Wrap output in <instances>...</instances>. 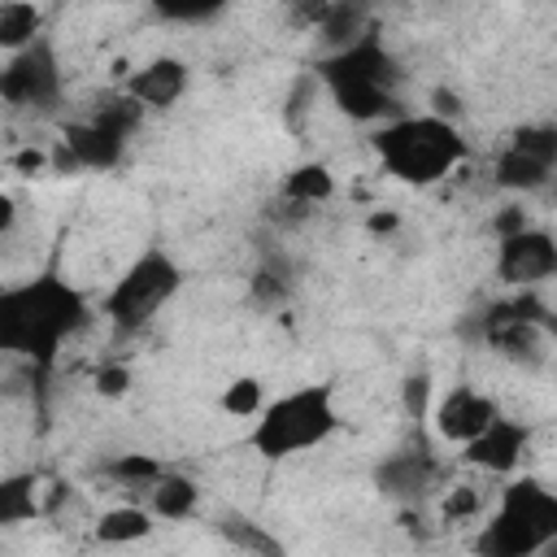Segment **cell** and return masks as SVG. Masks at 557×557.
<instances>
[{
	"label": "cell",
	"instance_id": "f1b7e54d",
	"mask_svg": "<svg viewBox=\"0 0 557 557\" xmlns=\"http://www.w3.org/2000/svg\"><path fill=\"white\" fill-rule=\"evenodd\" d=\"M492 226H496V239H500V235H513V231H522V226H527V213H522L518 205H505V209L496 213V222H492Z\"/></svg>",
	"mask_w": 557,
	"mask_h": 557
},
{
	"label": "cell",
	"instance_id": "52a82bcc",
	"mask_svg": "<svg viewBox=\"0 0 557 557\" xmlns=\"http://www.w3.org/2000/svg\"><path fill=\"white\" fill-rule=\"evenodd\" d=\"M61 91H65V74H61V61H57V44L48 35H39L35 44H26L17 52H4L0 96L13 109L48 113V109L61 104Z\"/></svg>",
	"mask_w": 557,
	"mask_h": 557
},
{
	"label": "cell",
	"instance_id": "83f0119b",
	"mask_svg": "<svg viewBox=\"0 0 557 557\" xmlns=\"http://www.w3.org/2000/svg\"><path fill=\"white\" fill-rule=\"evenodd\" d=\"M126 387H131V370H126V366L109 361V366L96 370V392H100V396H122Z\"/></svg>",
	"mask_w": 557,
	"mask_h": 557
},
{
	"label": "cell",
	"instance_id": "4316f807",
	"mask_svg": "<svg viewBox=\"0 0 557 557\" xmlns=\"http://www.w3.org/2000/svg\"><path fill=\"white\" fill-rule=\"evenodd\" d=\"M326 9H331V0H292L287 22H292L296 30H318L322 17H326Z\"/></svg>",
	"mask_w": 557,
	"mask_h": 557
},
{
	"label": "cell",
	"instance_id": "8fae6325",
	"mask_svg": "<svg viewBox=\"0 0 557 557\" xmlns=\"http://www.w3.org/2000/svg\"><path fill=\"white\" fill-rule=\"evenodd\" d=\"M126 135L109 131L104 122H96L91 113L78 122H65L61 131V148H57V165L65 170H117L126 157Z\"/></svg>",
	"mask_w": 557,
	"mask_h": 557
},
{
	"label": "cell",
	"instance_id": "5bb4252c",
	"mask_svg": "<svg viewBox=\"0 0 557 557\" xmlns=\"http://www.w3.org/2000/svg\"><path fill=\"white\" fill-rule=\"evenodd\" d=\"M191 83V70L183 57H152L148 65H139L131 78H126V91L144 104V109H170L183 100Z\"/></svg>",
	"mask_w": 557,
	"mask_h": 557
},
{
	"label": "cell",
	"instance_id": "ba28073f",
	"mask_svg": "<svg viewBox=\"0 0 557 557\" xmlns=\"http://www.w3.org/2000/svg\"><path fill=\"white\" fill-rule=\"evenodd\" d=\"M553 174H557V126L553 122L518 126L492 161V178L505 191H540L553 183Z\"/></svg>",
	"mask_w": 557,
	"mask_h": 557
},
{
	"label": "cell",
	"instance_id": "7c38bea8",
	"mask_svg": "<svg viewBox=\"0 0 557 557\" xmlns=\"http://www.w3.org/2000/svg\"><path fill=\"white\" fill-rule=\"evenodd\" d=\"M527 448H531V426L518 422V418H509V413H500L470 444H461V457L474 470H487V474H505L509 479V474H518Z\"/></svg>",
	"mask_w": 557,
	"mask_h": 557
},
{
	"label": "cell",
	"instance_id": "3957f363",
	"mask_svg": "<svg viewBox=\"0 0 557 557\" xmlns=\"http://www.w3.org/2000/svg\"><path fill=\"white\" fill-rule=\"evenodd\" d=\"M374 157L396 183L431 187L466 161V135L444 113H396L370 135Z\"/></svg>",
	"mask_w": 557,
	"mask_h": 557
},
{
	"label": "cell",
	"instance_id": "4dcf8cb0",
	"mask_svg": "<svg viewBox=\"0 0 557 557\" xmlns=\"http://www.w3.org/2000/svg\"><path fill=\"white\" fill-rule=\"evenodd\" d=\"M396 226H400L396 213H370V218H366V231H370V235H392Z\"/></svg>",
	"mask_w": 557,
	"mask_h": 557
},
{
	"label": "cell",
	"instance_id": "7a4b0ae2",
	"mask_svg": "<svg viewBox=\"0 0 557 557\" xmlns=\"http://www.w3.org/2000/svg\"><path fill=\"white\" fill-rule=\"evenodd\" d=\"M313 74L352 122H387L400 113V65L379 30H366L348 48L322 52Z\"/></svg>",
	"mask_w": 557,
	"mask_h": 557
},
{
	"label": "cell",
	"instance_id": "6da1fadb",
	"mask_svg": "<svg viewBox=\"0 0 557 557\" xmlns=\"http://www.w3.org/2000/svg\"><path fill=\"white\" fill-rule=\"evenodd\" d=\"M83 322H87V300L57 270H44L0 292V348L35 366H52L61 344L74 331H83Z\"/></svg>",
	"mask_w": 557,
	"mask_h": 557
},
{
	"label": "cell",
	"instance_id": "484cf974",
	"mask_svg": "<svg viewBox=\"0 0 557 557\" xmlns=\"http://www.w3.org/2000/svg\"><path fill=\"white\" fill-rule=\"evenodd\" d=\"M483 509V496L474 492V487H453L448 496H444V522H466V518H474Z\"/></svg>",
	"mask_w": 557,
	"mask_h": 557
},
{
	"label": "cell",
	"instance_id": "30bf717a",
	"mask_svg": "<svg viewBox=\"0 0 557 557\" xmlns=\"http://www.w3.org/2000/svg\"><path fill=\"white\" fill-rule=\"evenodd\" d=\"M505 409H500V400L496 396H487V392H479V387H470V383H457V387H448L435 405H431V426H435V435L444 440V444H470L492 418H500Z\"/></svg>",
	"mask_w": 557,
	"mask_h": 557
},
{
	"label": "cell",
	"instance_id": "ffe728a7",
	"mask_svg": "<svg viewBox=\"0 0 557 557\" xmlns=\"http://www.w3.org/2000/svg\"><path fill=\"white\" fill-rule=\"evenodd\" d=\"M35 518V474H9L0 479V522H26Z\"/></svg>",
	"mask_w": 557,
	"mask_h": 557
},
{
	"label": "cell",
	"instance_id": "f546056e",
	"mask_svg": "<svg viewBox=\"0 0 557 557\" xmlns=\"http://www.w3.org/2000/svg\"><path fill=\"white\" fill-rule=\"evenodd\" d=\"M13 165H17V170H26V174H35V170H44V165H48V152L26 148V152H17V157H13Z\"/></svg>",
	"mask_w": 557,
	"mask_h": 557
},
{
	"label": "cell",
	"instance_id": "7402d4cb",
	"mask_svg": "<svg viewBox=\"0 0 557 557\" xmlns=\"http://www.w3.org/2000/svg\"><path fill=\"white\" fill-rule=\"evenodd\" d=\"M218 531L226 535V544L231 548H244V553H283V544L274 540V535H265L257 522H248V518H222L218 522Z\"/></svg>",
	"mask_w": 557,
	"mask_h": 557
},
{
	"label": "cell",
	"instance_id": "4fadbf2b",
	"mask_svg": "<svg viewBox=\"0 0 557 557\" xmlns=\"http://www.w3.org/2000/svg\"><path fill=\"white\" fill-rule=\"evenodd\" d=\"M440 479V461L431 457L426 444H405L396 453H387L379 466H374V487L387 496V500H400V505H413L422 500Z\"/></svg>",
	"mask_w": 557,
	"mask_h": 557
},
{
	"label": "cell",
	"instance_id": "2e32d148",
	"mask_svg": "<svg viewBox=\"0 0 557 557\" xmlns=\"http://www.w3.org/2000/svg\"><path fill=\"white\" fill-rule=\"evenodd\" d=\"M366 30H374L366 0H331L326 17L318 26V39H322V52H335V48H348L352 39H361Z\"/></svg>",
	"mask_w": 557,
	"mask_h": 557
},
{
	"label": "cell",
	"instance_id": "9a60e30c",
	"mask_svg": "<svg viewBox=\"0 0 557 557\" xmlns=\"http://www.w3.org/2000/svg\"><path fill=\"white\" fill-rule=\"evenodd\" d=\"M148 509L161 518V522H183V518H191L196 509H200V487H196V479H187V474H170V470H161L157 479H152V487H148Z\"/></svg>",
	"mask_w": 557,
	"mask_h": 557
},
{
	"label": "cell",
	"instance_id": "ac0fdd59",
	"mask_svg": "<svg viewBox=\"0 0 557 557\" xmlns=\"http://www.w3.org/2000/svg\"><path fill=\"white\" fill-rule=\"evenodd\" d=\"M44 35V13L35 0H4L0 4V48L17 52Z\"/></svg>",
	"mask_w": 557,
	"mask_h": 557
},
{
	"label": "cell",
	"instance_id": "603a6c76",
	"mask_svg": "<svg viewBox=\"0 0 557 557\" xmlns=\"http://www.w3.org/2000/svg\"><path fill=\"white\" fill-rule=\"evenodd\" d=\"M152 4V13L157 17H165V22H178V26H196V22H209V17H218L231 0H148Z\"/></svg>",
	"mask_w": 557,
	"mask_h": 557
},
{
	"label": "cell",
	"instance_id": "d4e9b609",
	"mask_svg": "<svg viewBox=\"0 0 557 557\" xmlns=\"http://www.w3.org/2000/svg\"><path fill=\"white\" fill-rule=\"evenodd\" d=\"M109 474L113 479H122V483H144V487H152V479L161 474V466L152 461V457H139V453H126V457H117V461H109Z\"/></svg>",
	"mask_w": 557,
	"mask_h": 557
},
{
	"label": "cell",
	"instance_id": "d6986e66",
	"mask_svg": "<svg viewBox=\"0 0 557 557\" xmlns=\"http://www.w3.org/2000/svg\"><path fill=\"white\" fill-rule=\"evenodd\" d=\"M335 196V174L322 161H305L283 178V200L292 205H322Z\"/></svg>",
	"mask_w": 557,
	"mask_h": 557
},
{
	"label": "cell",
	"instance_id": "5b68a950",
	"mask_svg": "<svg viewBox=\"0 0 557 557\" xmlns=\"http://www.w3.org/2000/svg\"><path fill=\"white\" fill-rule=\"evenodd\" d=\"M553 540H557V492H548L540 479L509 474L474 548L487 557H535L548 553Z\"/></svg>",
	"mask_w": 557,
	"mask_h": 557
},
{
	"label": "cell",
	"instance_id": "cb8c5ba5",
	"mask_svg": "<svg viewBox=\"0 0 557 557\" xmlns=\"http://www.w3.org/2000/svg\"><path fill=\"white\" fill-rule=\"evenodd\" d=\"M400 400H405V413H409L413 422L431 418V374H426V370L409 374V379L400 383Z\"/></svg>",
	"mask_w": 557,
	"mask_h": 557
},
{
	"label": "cell",
	"instance_id": "8992f818",
	"mask_svg": "<svg viewBox=\"0 0 557 557\" xmlns=\"http://www.w3.org/2000/svg\"><path fill=\"white\" fill-rule=\"evenodd\" d=\"M183 287V265L161 248V244H148L117 278L113 287L104 292L100 300V313L104 322L117 331V335H139L144 326L157 322V313L178 296Z\"/></svg>",
	"mask_w": 557,
	"mask_h": 557
},
{
	"label": "cell",
	"instance_id": "277c9868",
	"mask_svg": "<svg viewBox=\"0 0 557 557\" xmlns=\"http://www.w3.org/2000/svg\"><path fill=\"white\" fill-rule=\"evenodd\" d=\"M339 431V405L331 383H300L261 405L248 426V448L261 461H287L309 448H322Z\"/></svg>",
	"mask_w": 557,
	"mask_h": 557
},
{
	"label": "cell",
	"instance_id": "44dd1931",
	"mask_svg": "<svg viewBox=\"0 0 557 557\" xmlns=\"http://www.w3.org/2000/svg\"><path fill=\"white\" fill-rule=\"evenodd\" d=\"M265 405V392H261V379L244 374V379H231L226 392H222V413L226 418H257Z\"/></svg>",
	"mask_w": 557,
	"mask_h": 557
},
{
	"label": "cell",
	"instance_id": "e0dca14e",
	"mask_svg": "<svg viewBox=\"0 0 557 557\" xmlns=\"http://www.w3.org/2000/svg\"><path fill=\"white\" fill-rule=\"evenodd\" d=\"M152 518L157 513L144 509V505H113L96 518V540L100 544H135V540L152 535V527H157Z\"/></svg>",
	"mask_w": 557,
	"mask_h": 557
},
{
	"label": "cell",
	"instance_id": "9c48e42d",
	"mask_svg": "<svg viewBox=\"0 0 557 557\" xmlns=\"http://www.w3.org/2000/svg\"><path fill=\"white\" fill-rule=\"evenodd\" d=\"M496 278L518 292L557 278V239L531 222L513 235H500L496 239Z\"/></svg>",
	"mask_w": 557,
	"mask_h": 557
}]
</instances>
